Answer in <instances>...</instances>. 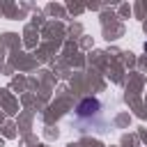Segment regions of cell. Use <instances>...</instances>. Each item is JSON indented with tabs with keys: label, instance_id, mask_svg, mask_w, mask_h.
Instances as JSON below:
<instances>
[{
	"label": "cell",
	"instance_id": "6da1fadb",
	"mask_svg": "<svg viewBox=\"0 0 147 147\" xmlns=\"http://www.w3.org/2000/svg\"><path fill=\"white\" fill-rule=\"evenodd\" d=\"M99 108H101V103H99L96 99H83L76 113H78V117H90V115H94Z\"/></svg>",
	"mask_w": 147,
	"mask_h": 147
}]
</instances>
